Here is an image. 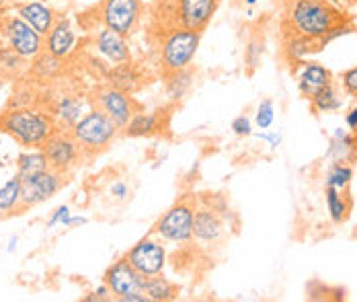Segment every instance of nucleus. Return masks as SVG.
<instances>
[{"instance_id":"obj_1","label":"nucleus","mask_w":357,"mask_h":302,"mask_svg":"<svg viewBox=\"0 0 357 302\" xmlns=\"http://www.w3.org/2000/svg\"><path fill=\"white\" fill-rule=\"evenodd\" d=\"M289 23L298 36L319 39L333 27L345 23V17L328 0H294L289 8Z\"/></svg>"},{"instance_id":"obj_2","label":"nucleus","mask_w":357,"mask_h":302,"mask_svg":"<svg viewBox=\"0 0 357 302\" xmlns=\"http://www.w3.org/2000/svg\"><path fill=\"white\" fill-rule=\"evenodd\" d=\"M0 130H4L23 146H41L54 134V123L47 115L37 110L19 107L0 117Z\"/></svg>"},{"instance_id":"obj_3","label":"nucleus","mask_w":357,"mask_h":302,"mask_svg":"<svg viewBox=\"0 0 357 302\" xmlns=\"http://www.w3.org/2000/svg\"><path fill=\"white\" fill-rule=\"evenodd\" d=\"M202 41V31L175 27L167 33L160 45V64L167 73L183 70L191 64Z\"/></svg>"},{"instance_id":"obj_4","label":"nucleus","mask_w":357,"mask_h":302,"mask_svg":"<svg viewBox=\"0 0 357 302\" xmlns=\"http://www.w3.org/2000/svg\"><path fill=\"white\" fill-rule=\"evenodd\" d=\"M117 130H119L117 123L105 112H91L74 123L72 136L80 149L101 151L115 138Z\"/></svg>"},{"instance_id":"obj_5","label":"nucleus","mask_w":357,"mask_h":302,"mask_svg":"<svg viewBox=\"0 0 357 302\" xmlns=\"http://www.w3.org/2000/svg\"><path fill=\"white\" fill-rule=\"evenodd\" d=\"M140 15H142L140 0H105L101 6L103 25L121 36H130L136 29Z\"/></svg>"},{"instance_id":"obj_6","label":"nucleus","mask_w":357,"mask_h":302,"mask_svg":"<svg viewBox=\"0 0 357 302\" xmlns=\"http://www.w3.org/2000/svg\"><path fill=\"white\" fill-rule=\"evenodd\" d=\"M193 208L187 204L173 206L154 227L156 236L169 243H189L193 239Z\"/></svg>"},{"instance_id":"obj_7","label":"nucleus","mask_w":357,"mask_h":302,"mask_svg":"<svg viewBox=\"0 0 357 302\" xmlns=\"http://www.w3.org/2000/svg\"><path fill=\"white\" fill-rule=\"evenodd\" d=\"M4 31H6V38H8L10 50H13L19 58H25V60L36 58L37 54L41 52V47H43V41H41L43 36H39L36 29H33L27 21H23L19 15L6 19Z\"/></svg>"},{"instance_id":"obj_8","label":"nucleus","mask_w":357,"mask_h":302,"mask_svg":"<svg viewBox=\"0 0 357 302\" xmlns=\"http://www.w3.org/2000/svg\"><path fill=\"white\" fill-rule=\"evenodd\" d=\"M62 188V179L54 169L21 177V206H36L54 197Z\"/></svg>"},{"instance_id":"obj_9","label":"nucleus","mask_w":357,"mask_h":302,"mask_svg":"<svg viewBox=\"0 0 357 302\" xmlns=\"http://www.w3.org/2000/svg\"><path fill=\"white\" fill-rule=\"evenodd\" d=\"M126 259L134 265V269L140 271L144 278H148V275L162 273V269L167 265V251L158 241L142 239L138 245L132 247V251L128 253Z\"/></svg>"},{"instance_id":"obj_10","label":"nucleus","mask_w":357,"mask_h":302,"mask_svg":"<svg viewBox=\"0 0 357 302\" xmlns=\"http://www.w3.org/2000/svg\"><path fill=\"white\" fill-rule=\"evenodd\" d=\"M105 284L115 299H123L134 292H144V275L134 269L128 259H119L105 273Z\"/></svg>"},{"instance_id":"obj_11","label":"nucleus","mask_w":357,"mask_h":302,"mask_svg":"<svg viewBox=\"0 0 357 302\" xmlns=\"http://www.w3.org/2000/svg\"><path fill=\"white\" fill-rule=\"evenodd\" d=\"M220 0H177L175 15L181 27L204 31L215 15Z\"/></svg>"},{"instance_id":"obj_12","label":"nucleus","mask_w":357,"mask_h":302,"mask_svg":"<svg viewBox=\"0 0 357 302\" xmlns=\"http://www.w3.org/2000/svg\"><path fill=\"white\" fill-rule=\"evenodd\" d=\"M78 149L80 146L74 140V136H66V134H52L43 144L50 169L54 171H64L72 167L74 160L78 158Z\"/></svg>"},{"instance_id":"obj_13","label":"nucleus","mask_w":357,"mask_h":302,"mask_svg":"<svg viewBox=\"0 0 357 302\" xmlns=\"http://www.w3.org/2000/svg\"><path fill=\"white\" fill-rule=\"evenodd\" d=\"M328 84H333L331 73L317 62H302L298 68V89L306 99H314Z\"/></svg>"},{"instance_id":"obj_14","label":"nucleus","mask_w":357,"mask_h":302,"mask_svg":"<svg viewBox=\"0 0 357 302\" xmlns=\"http://www.w3.org/2000/svg\"><path fill=\"white\" fill-rule=\"evenodd\" d=\"M99 105H101V112H105L117 123V128H126L134 115V107H132L128 93L117 91L113 86L99 95Z\"/></svg>"},{"instance_id":"obj_15","label":"nucleus","mask_w":357,"mask_h":302,"mask_svg":"<svg viewBox=\"0 0 357 302\" xmlns=\"http://www.w3.org/2000/svg\"><path fill=\"white\" fill-rule=\"evenodd\" d=\"M97 50L99 54L111 62L113 66L115 64H123V62H130L132 54H130V45L126 41V36L109 29V27H103L99 33H97Z\"/></svg>"},{"instance_id":"obj_16","label":"nucleus","mask_w":357,"mask_h":302,"mask_svg":"<svg viewBox=\"0 0 357 302\" xmlns=\"http://www.w3.org/2000/svg\"><path fill=\"white\" fill-rule=\"evenodd\" d=\"M224 234V225L220 216L210 208H202L193 216V239L202 245L218 243Z\"/></svg>"},{"instance_id":"obj_17","label":"nucleus","mask_w":357,"mask_h":302,"mask_svg":"<svg viewBox=\"0 0 357 302\" xmlns=\"http://www.w3.org/2000/svg\"><path fill=\"white\" fill-rule=\"evenodd\" d=\"M74 43H76V33L72 29L70 21L68 19H58L54 23V27L50 29L47 33V52L50 56L62 60L70 54L74 50Z\"/></svg>"},{"instance_id":"obj_18","label":"nucleus","mask_w":357,"mask_h":302,"mask_svg":"<svg viewBox=\"0 0 357 302\" xmlns=\"http://www.w3.org/2000/svg\"><path fill=\"white\" fill-rule=\"evenodd\" d=\"M19 17L27 21L39 36H47L54 27V10L41 2H27L19 8Z\"/></svg>"},{"instance_id":"obj_19","label":"nucleus","mask_w":357,"mask_h":302,"mask_svg":"<svg viewBox=\"0 0 357 302\" xmlns=\"http://www.w3.org/2000/svg\"><path fill=\"white\" fill-rule=\"evenodd\" d=\"M144 294L148 296V301L156 302H167L177 299V286L167 280L162 273H156V275H148L144 278Z\"/></svg>"},{"instance_id":"obj_20","label":"nucleus","mask_w":357,"mask_h":302,"mask_svg":"<svg viewBox=\"0 0 357 302\" xmlns=\"http://www.w3.org/2000/svg\"><path fill=\"white\" fill-rule=\"evenodd\" d=\"M160 126H162L160 112H156V114H134L126 126V136L128 138L152 136V134L160 132Z\"/></svg>"},{"instance_id":"obj_21","label":"nucleus","mask_w":357,"mask_h":302,"mask_svg":"<svg viewBox=\"0 0 357 302\" xmlns=\"http://www.w3.org/2000/svg\"><path fill=\"white\" fill-rule=\"evenodd\" d=\"M140 80L142 78L138 75V70L132 64H128V62L115 64L113 70L109 73L111 86L117 89V91H123V93H136L140 89Z\"/></svg>"},{"instance_id":"obj_22","label":"nucleus","mask_w":357,"mask_h":302,"mask_svg":"<svg viewBox=\"0 0 357 302\" xmlns=\"http://www.w3.org/2000/svg\"><path fill=\"white\" fill-rule=\"evenodd\" d=\"M17 167H19V177H27V175H36V173H41V171H47L50 163H47V156H45L43 151H31L19 154Z\"/></svg>"},{"instance_id":"obj_23","label":"nucleus","mask_w":357,"mask_h":302,"mask_svg":"<svg viewBox=\"0 0 357 302\" xmlns=\"http://www.w3.org/2000/svg\"><path fill=\"white\" fill-rule=\"evenodd\" d=\"M326 208H328V216L335 225H341L349 214L347 197L341 195V191L335 188H326Z\"/></svg>"},{"instance_id":"obj_24","label":"nucleus","mask_w":357,"mask_h":302,"mask_svg":"<svg viewBox=\"0 0 357 302\" xmlns=\"http://www.w3.org/2000/svg\"><path fill=\"white\" fill-rule=\"evenodd\" d=\"M191 73L187 68L183 70H175V73H169L167 76V95L173 99V101H178L185 97V93L191 89Z\"/></svg>"},{"instance_id":"obj_25","label":"nucleus","mask_w":357,"mask_h":302,"mask_svg":"<svg viewBox=\"0 0 357 302\" xmlns=\"http://www.w3.org/2000/svg\"><path fill=\"white\" fill-rule=\"evenodd\" d=\"M19 204H21V177L17 175L0 188V212H8Z\"/></svg>"},{"instance_id":"obj_26","label":"nucleus","mask_w":357,"mask_h":302,"mask_svg":"<svg viewBox=\"0 0 357 302\" xmlns=\"http://www.w3.org/2000/svg\"><path fill=\"white\" fill-rule=\"evenodd\" d=\"M312 107L321 114H328V112H339L343 107V101L337 93V89L333 84H328L324 91H321L314 99H312Z\"/></svg>"},{"instance_id":"obj_27","label":"nucleus","mask_w":357,"mask_h":302,"mask_svg":"<svg viewBox=\"0 0 357 302\" xmlns=\"http://www.w3.org/2000/svg\"><path fill=\"white\" fill-rule=\"evenodd\" d=\"M314 50H319V43H317V39H310V38H304V36H294V38L287 41V56L291 58V60H296V62H300V60H304L308 54H312Z\"/></svg>"},{"instance_id":"obj_28","label":"nucleus","mask_w":357,"mask_h":302,"mask_svg":"<svg viewBox=\"0 0 357 302\" xmlns=\"http://www.w3.org/2000/svg\"><path fill=\"white\" fill-rule=\"evenodd\" d=\"M351 179H354V169L349 165L337 163V165H333V169L326 175V188H335L339 189V191H345V189L349 188Z\"/></svg>"},{"instance_id":"obj_29","label":"nucleus","mask_w":357,"mask_h":302,"mask_svg":"<svg viewBox=\"0 0 357 302\" xmlns=\"http://www.w3.org/2000/svg\"><path fill=\"white\" fill-rule=\"evenodd\" d=\"M56 114H58V117H60L64 123H68V126L74 128V123L80 119L82 105H80L76 99H72V97H64V99H60V103H58V107H56Z\"/></svg>"},{"instance_id":"obj_30","label":"nucleus","mask_w":357,"mask_h":302,"mask_svg":"<svg viewBox=\"0 0 357 302\" xmlns=\"http://www.w3.org/2000/svg\"><path fill=\"white\" fill-rule=\"evenodd\" d=\"M273 119H275V107H273V103H271L269 99L261 101L259 107H257V115H255L257 126H259L261 130H267V128H271Z\"/></svg>"},{"instance_id":"obj_31","label":"nucleus","mask_w":357,"mask_h":302,"mask_svg":"<svg viewBox=\"0 0 357 302\" xmlns=\"http://www.w3.org/2000/svg\"><path fill=\"white\" fill-rule=\"evenodd\" d=\"M341 84H343V89H345L347 95L357 97V66L345 70V73L341 75Z\"/></svg>"},{"instance_id":"obj_32","label":"nucleus","mask_w":357,"mask_h":302,"mask_svg":"<svg viewBox=\"0 0 357 302\" xmlns=\"http://www.w3.org/2000/svg\"><path fill=\"white\" fill-rule=\"evenodd\" d=\"M70 208L68 206H60L54 214H52V218L47 220V228H54L58 227V225H62V227H68V222H70Z\"/></svg>"},{"instance_id":"obj_33","label":"nucleus","mask_w":357,"mask_h":302,"mask_svg":"<svg viewBox=\"0 0 357 302\" xmlns=\"http://www.w3.org/2000/svg\"><path fill=\"white\" fill-rule=\"evenodd\" d=\"M232 132H234L236 136H250V134H252V126H250L249 117H247V115L234 117V121H232Z\"/></svg>"},{"instance_id":"obj_34","label":"nucleus","mask_w":357,"mask_h":302,"mask_svg":"<svg viewBox=\"0 0 357 302\" xmlns=\"http://www.w3.org/2000/svg\"><path fill=\"white\" fill-rule=\"evenodd\" d=\"M261 54H263V45H261L259 41H250L249 47H247V54H245V58H247L250 68H257V66H259Z\"/></svg>"},{"instance_id":"obj_35","label":"nucleus","mask_w":357,"mask_h":302,"mask_svg":"<svg viewBox=\"0 0 357 302\" xmlns=\"http://www.w3.org/2000/svg\"><path fill=\"white\" fill-rule=\"evenodd\" d=\"M109 193H111L115 199L123 202V199L130 195V188L126 186V181H113V183H111V188H109Z\"/></svg>"},{"instance_id":"obj_36","label":"nucleus","mask_w":357,"mask_h":302,"mask_svg":"<svg viewBox=\"0 0 357 302\" xmlns=\"http://www.w3.org/2000/svg\"><path fill=\"white\" fill-rule=\"evenodd\" d=\"M109 294H111V290H109V286L105 284V286H99L91 296H86L84 301L86 302H93V301H109Z\"/></svg>"},{"instance_id":"obj_37","label":"nucleus","mask_w":357,"mask_h":302,"mask_svg":"<svg viewBox=\"0 0 357 302\" xmlns=\"http://www.w3.org/2000/svg\"><path fill=\"white\" fill-rule=\"evenodd\" d=\"M345 121H347V126H349L354 132H357V107H354L349 114L345 115Z\"/></svg>"},{"instance_id":"obj_38","label":"nucleus","mask_w":357,"mask_h":302,"mask_svg":"<svg viewBox=\"0 0 357 302\" xmlns=\"http://www.w3.org/2000/svg\"><path fill=\"white\" fill-rule=\"evenodd\" d=\"M76 225H86V218L84 216H70L68 227H76Z\"/></svg>"},{"instance_id":"obj_39","label":"nucleus","mask_w":357,"mask_h":302,"mask_svg":"<svg viewBox=\"0 0 357 302\" xmlns=\"http://www.w3.org/2000/svg\"><path fill=\"white\" fill-rule=\"evenodd\" d=\"M15 249H17V236H15V239H10V245H8V253H10V251H15Z\"/></svg>"},{"instance_id":"obj_40","label":"nucleus","mask_w":357,"mask_h":302,"mask_svg":"<svg viewBox=\"0 0 357 302\" xmlns=\"http://www.w3.org/2000/svg\"><path fill=\"white\" fill-rule=\"evenodd\" d=\"M247 2V6H252V4H257V0H245Z\"/></svg>"},{"instance_id":"obj_41","label":"nucleus","mask_w":357,"mask_h":302,"mask_svg":"<svg viewBox=\"0 0 357 302\" xmlns=\"http://www.w3.org/2000/svg\"><path fill=\"white\" fill-rule=\"evenodd\" d=\"M0 91H2V80H0Z\"/></svg>"},{"instance_id":"obj_42","label":"nucleus","mask_w":357,"mask_h":302,"mask_svg":"<svg viewBox=\"0 0 357 302\" xmlns=\"http://www.w3.org/2000/svg\"><path fill=\"white\" fill-rule=\"evenodd\" d=\"M0 216H2V212H0Z\"/></svg>"}]
</instances>
